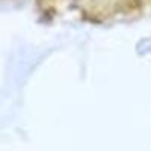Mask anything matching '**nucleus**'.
I'll return each mask as SVG.
<instances>
[]
</instances>
